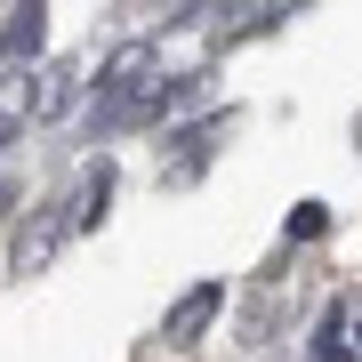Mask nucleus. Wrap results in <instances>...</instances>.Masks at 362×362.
Returning a JSON list of instances; mask_svg holds the SVG:
<instances>
[{
	"label": "nucleus",
	"mask_w": 362,
	"mask_h": 362,
	"mask_svg": "<svg viewBox=\"0 0 362 362\" xmlns=\"http://www.w3.org/2000/svg\"><path fill=\"white\" fill-rule=\"evenodd\" d=\"M161 81V57H153V40H121L113 57L97 65V81H89V129L105 137V129H129V113H137V97Z\"/></svg>",
	"instance_id": "nucleus-1"
},
{
	"label": "nucleus",
	"mask_w": 362,
	"mask_h": 362,
	"mask_svg": "<svg viewBox=\"0 0 362 362\" xmlns=\"http://www.w3.org/2000/svg\"><path fill=\"white\" fill-rule=\"evenodd\" d=\"M40 40H49V8L40 0H16L0 16V65L8 73H40Z\"/></svg>",
	"instance_id": "nucleus-2"
},
{
	"label": "nucleus",
	"mask_w": 362,
	"mask_h": 362,
	"mask_svg": "<svg viewBox=\"0 0 362 362\" xmlns=\"http://www.w3.org/2000/svg\"><path fill=\"white\" fill-rule=\"evenodd\" d=\"M218 306H226V282H194L177 306L161 314V346H202V330L218 322Z\"/></svg>",
	"instance_id": "nucleus-3"
},
{
	"label": "nucleus",
	"mask_w": 362,
	"mask_h": 362,
	"mask_svg": "<svg viewBox=\"0 0 362 362\" xmlns=\"http://www.w3.org/2000/svg\"><path fill=\"white\" fill-rule=\"evenodd\" d=\"M65 233H73L65 202H40V218H25V226H16V274H40L57 250H65Z\"/></svg>",
	"instance_id": "nucleus-4"
},
{
	"label": "nucleus",
	"mask_w": 362,
	"mask_h": 362,
	"mask_svg": "<svg viewBox=\"0 0 362 362\" xmlns=\"http://www.w3.org/2000/svg\"><path fill=\"white\" fill-rule=\"evenodd\" d=\"M105 202H113V161L97 153L89 169H81V185L65 194V218H73V233H81V226H97V218H105Z\"/></svg>",
	"instance_id": "nucleus-5"
},
{
	"label": "nucleus",
	"mask_w": 362,
	"mask_h": 362,
	"mask_svg": "<svg viewBox=\"0 0 362 362\" xmlns=\"http://www.w3.org/2000/svg\"><path fill=\"white\" fill-rule=\"evenodd\" d=\"M73 97H81V73H73V65H40V73H33V121L73 113Z\"/></svg>",
	"instance_id": "nucleus-6"
},
{
	"label": "nucleus",
	"mask_w": 362,
	"mask_h": 362,
	"mask_svg": "<svg viewBox=\"0 0 362 362\" xmlns=\"http://www.w3.org/2000/svg\"><path fill=\"white\" fill-rule=\"evenodd\" d=\"M226 121H233V113H202L194 129H177V137H169V145H177V169H169V177H194V169L209 161V145L226 137Z\"/></svg>",
	"instance_id": "nucleus-7"
},
{
	"label": "nucleus",
	"mask_w": 362,
	"mask_h": 362,
	"mask_svg": "<svg viewBox=\"0 0 362 362\" xmlns=\"http://www.w3.org/2000/svg\"><path fill=\"white\" fill-rule=\"evenodd\" d=\"M322 226H330V209H322V202H298V218H290V242H314Z\"/></svg>",
	"instance_id": "nucleus-8"
},
{
	"label": "nucleus",
	"mask_w": 362,
	"mask_h": 362,
	"mask_svg": "<svg viewBox=\"0 0 362 362\" xmlns=\"http://www.w3.org/2000/svg\"><path fill=\"white\" fill-rule=\"evenodd\" d=\"M8 202H16V177H0V218H8Z\"/></svg>",
	"instance_id": "nucleus-9"
},
{
	"label": "nucleus",
	"mask_w": 362,
	"mask_h": 362,
	"mask_svg": "<svg viewBox=\"0 0 362 362\" xmlns=\"http://www.w3.org/2000/svg\"><path fill=\"white\" fill-rule=\"evenodd\" d=\"M354 338H362V330H354Z\"/></svg>",
	"instance_id": "nucleus-10"
}]
</instances>
